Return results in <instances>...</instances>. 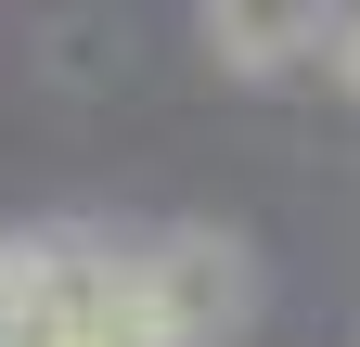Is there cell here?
Returning <instances> with one entry per match:
<instances>
[{
  "instance_id": "1",
  "label": "cell",
  "mask_w": 360,
  "mask_h": 347,
  "mask_svg": "<svg viewBox=\"0 0 360 347\" xmlns=\"http://www.w3.org/2000/svg\"><path fill=\"white\" fill-rule=\"evenodd\" d=\"M52 334L65 347H180L142 257H65L52 270Z\"/></svg>"
},
{
  "instance_id": "2",
  "label": "cell",
  "mask_w": 360,
  "mask_h": 347,
  "mask_svg": "<svg viewBox=\"0 0 360 347\" xmlns=\"http://www.w3.org/2000/svg\"><path fill=\"white\" fill-rule=\"evenodd\" d=\"M142 270H155V309H167V334H180V347H193V334H232V322L257 309L245 244H219V232H167Z\"/></svg>"
},
{
  "instance_id": "3",
  "label": "cell",
  "mask_w": 360,
  "mask_h": 347,
  "mask_svg": "<svg viewBox=\"0 0 360 347\" xmlns=\"http://www.w3.org/2000/svg\"><path fill=\"white\" fill-rule=\"evenodd\" d=\"M335 39V0H206V52L232 77H296Z\"/></svg>"
},
{
  "instance_id": "4",
  "label": "cell",
  "mask_w": 360,
  "mask_h": 347,
  "mask_svg": "<svg viewBox=\"0 0 360 347\" xmlns=\"http://www.w3.org/2000/svg\"><path fill=\"white\" fill-rule=\"evenodd\" d=\"M52 270H65V244H0V347H26L52 322Z\"/></svg>"
},
{
  "instance_id": "5",
  "label": "cell",
  "mask_w": 360,
  "mask_h": 347,
  "mask_svg": "<svg viewBox=\"0 0 360 347\" xmlns=\"http://www.w3.org/2000/svg\"><path fill=\"white\" fill-rule=\"evenodd\" d=\"M335 65H347V91H360V26H335Z\"/></svg>"
}]
</instances>
